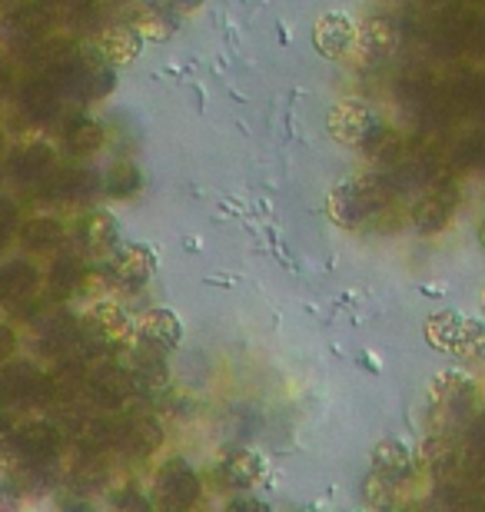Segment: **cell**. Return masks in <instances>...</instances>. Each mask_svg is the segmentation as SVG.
I'll return each instance as SVG.
<instances>
[{"instance_id":"83f0119b","label":"cell","mask_w":485,"mask_h":512,"mask_svg":"<svg viewBox=\"0 0 485 512\" xmlns=\"http://www.w3.org/2000/svg\"><path fill=\"white\" fill-rule=\"evenodd\" d=\"M107 483V466H103L100 453L87 449V456L74 466V489H97Z\"/></svg>"},{"instance_id":"1f68e13d","label":"cell","mask_w":485,"mask_h":512,"mask_svg":"<svg viewBox=\"0 0 485 512\" xmlns=\"http://www.w3.org/2000/svg\"><path fill=\"white\" fill-rule=\"evenodd\" d=\"M173 20L163 14V10H157V7H150L147 14H143L140 20H137V30L143 37H160V40H167L170 34H173Z\"/></svg>"},{"instance_id":"f1b7e54d","label":"cell","mask_w":485,"mask_h":512,"mask_svg":"<svg viewBox=\"0 0 485 512\" xmlns=\"http://www.w3.org/2000/svg\"><path fill=\"white\" fill-rule=\"evenodd\" d=\"M80 283H84V270H80V263L74 256H60L54 263V270H50V286H54L57 293H70V290H80Z\"/></svg>"},{"instance_id":"603a6c76","label":"cell","mask_w":485,"mask_h":512,"mask_svg":"<svg viewBox=\"0 0 485 512\" xmlns=\"http://www.w3.org/2000/svg\"><path fill=\"white\" fill-rule=\"evenodd\" d=\"M64 140H67V150H70V153H77V157H87V153L100 150V143H103V127L97 124V120L80 117V120H74V124L67 127Z\"/></svg>"},{"instance_id":"9a60e30c","label":"cell","mask_w":485,"mask_h":512,"mask_svg":"<svg viewBox=\"0 0 485 512\" xmlns=\"http://www.w3.org/2000/svg\"><path fill=\"white\" fill-rule=\"evenodd\" d=\"M140 336H143V343L153 346V350L170 353L180 346L183 326L170 310H147L140 316Z\"/></svg>"},{"instance_id":"44dd1931","label":"cell","mask_w":485,"mask_h":512,"mask_svg":"<svg viewBox=\"0 0 485 512\" xmlns=\"http://www.w3.org/2000/svg\"><path fill=\"white\" fill-rule=\"evenodd\" d=\"M462 323H466V320H462L459 313H436V316H429V323H426V340H429L432 346H436V350L456 353Z\"/></svg>"},{"instance_id":"3957f363","label":"cell","mask_w":485,"mask_h":512,"mask_svg":"<svg viewBox=\"0 0 485 512\" xmlns=\"http://www.w3.org/2000/svg\"><path fill=\"white\" fill-rule=\"evenodd\" d=\"M54 4L47 0H27V4L14 7L10 14L0 17V44H7L14 54H27L30 47L44 37L47 24L54 20Z\"/></svg>"},{"instance_id":"d6986e66","label":"cell","mask_w":485,"mask_h":512,"mask_svg":"<svg viewBox=\"0 0 485 512\" xmlns=\"http://www.w3.org/2000/svg\"><path fill=\"white\" fill-rule=\"evenodd\" d=\"M37 270L24 260H14L7 266H0V303H10V300H24L37 290Z\"/></svg>"},{"instance_id":"e575fe53","label":"cell","mask_w":485,"mask_h":512,"mask_svg":"<svg viewBox=\"0 0 485 512\" xmlns=\"http://www.w3.org/2000/svg\"><path fill=\"white\" fill-rule=\"evenodd\" d=\"M17 220H20L17 203L7 200V197H0V243H7L10 233L17 230Z\"/></svg>"},{"instance_id":"4fadbf2b","label":"cell","mask_w":485,"mask_h":512,"mask_svg":"<svg viewBox=\"0 0 485 512\" xmlns=\"http://www.w3.org/2000/svg\"><path fill=\"white\" fill-rule=\"evenodd\" d=\"M64 100L67 97L60 94V87L47 74L30 80V84L20 90V110L27 114L30 124H47V120H54Z\"/></svg>"},{"instance_id":"ac0fdd59","label":"cell","mask_w":485,"mask_h":512,"mask_svg":"<svg viewBox=\"0 0 485 512\" xmlns=\"http://www.w3.org/2000/svg\"><path fill=\"white\" fill-rule=\"evenodd\" d=\"M97 47L113 64H133L143 50V34L137 27H110V30H100Z\"/></svg>"},{"instance_id":"6da1fadb","label":"cell","mask_w":485,"mask_h":512,"mask_svg":"<svg viewBox=\"0 0 485 512\" xmlns=\"http://www.w3.org/2000/svg\"><path fill=\"white\" fill-rule=\"evenodd\" d=\"M389 187L383 180H353L333 190L329 213L339 227H363L366 220H376L389 207Z\"/></svg>"},{"instance_id":"f35d334b","label":"cell","mask_w":485,"mask_h":512,"mask_svg":"<svg viewBox=\"0 0 485 512\" xmlns=\"http://www.w3.org/2000/svg\"><path fill=\"white\" fill-rule=\"evenodd\" d=\"M173 10H180V14H193L196 7H203V0H170Z\"/></svg>"},{"instance_id":"52a82bcc","label":"cell","mask_w":485,"mask_h":512,"mask_svg":"<svg viewBox=\"0 0 485 512\" xmlns=\"http://www.w3.org/2000/svg\"><path fill=\"white\" fill-rule=\"evenodd\" d=\"M60 443H64V436L50 423H27L10 433V449L17 453V459H24V466L54 463L60 453Z\"/></svg>"},{"instance_id":"8d00e7d4","label":"cell","mask_w":485,"mask_h":512,"mask_svg":"<svg viewBox=\"0 0 485 512\" xmlns=\"http://www.w3.org/2000/svg\"><path fill=\"white\" fill-rule=\"evenodd\" d=\"M113 506H120V509H150L147 499H143L140 493H133V489H123V493L113 499Z\"/></svg>"},{"instance_id":"e0dca14e","label":"cell","mask_w":485,"mask_h":512,"mask_svg":"<svg viewBox=\"0 0 485 512\" xmlns=\"http://www.w3.org/2000/svg\"><path fill=\"white\" fill-rule=\"evenodd\" d=\"M7 167H10V177L17 183H40L54 170V150L44 147V143H30V147L17 150L14 157H10Z\"/></svg>"},{"instance_id":"ab89813d","label":"cell","mask_w":485,"mask_h":512,"mask_svg":"<svg viewBox=\"0 0 485 512\" xmlns=\"http://www.w3.org/2000/svg\"><path fill=\"white\" fill-rule=\"evenodd\" d=\"M7 84H10V74H7V64H4V60H0V97H4Z\"/></svg>"},{"instance_id":"277c9868","label":"cell","mask_w":485,"mask_h":512,"mask_svg":"<svg viewBox=\"0 0 485 512\" xmlns=\"http://www.w3.org/2000/svg\"><path fill=\"white\" fill-rule=\"evenodd\" d=\"M329 133L339 143H353V147H369L386 133V124L379 120L376 110H369L366 104H356V100H343V104L333 107L329 114Z\"/></svg>"},{"instance_id":"d6a6232c","label":"cell","mask_w":485,"mask_h":512,"mask_svg":"<svg viewBox=\"0 0 485 512\" xmlns=\"http://www.w3.org/2000/svg\"><path fill=\"white\" fill-rule=\"evenodd\" d=\"M482 350H485V323H479V320H466V323H462L456 353H462V356H476V353H482Z\"/></svg>"},{"instance_id":"5bb4252c","label":"cell","mask_w":485,"mask_h":512,"mask_svg":"<svg viewBox=\"0 0 485 512\" xmlns=\"http://www.w3.org/2000/svg\"><path fill=\"white\" fill-rule=\"evenodd\" d=\"M220 483L230 489H253L263 476V459L250 449H233L220 459Z\"/></svg>"},{"instance_id":"7402d4cb","label":"cell","mask_w":485,"mask_h":512,"mask_svg":"<svg viewBox=\"0 0 485 512\" xmlns=\"http://www.w3.org/2000/svg\"><path fill=\"white\" fill-rule=\"evenodd\" d=\"M449 107L469 110V114H482L485 110V80L482 77H459L456 84L446 90Z\"/></svg>"},{"instance_id":"8fae6325","label":"cell","mask_w":485,"mask_h":512,"mask_svg":"<svg viewBox=\"0 0 485 512\" xmlns=\"http://www.w3.org/2000/svg\"><path fill=\"white\" fill-rule=\"evenodd\" d=\"M456 187L452 183H442V187L429 190L416 207H412V227L419 233H436L449 223L452 210H456Z\"/></svg>"},{"instance_id":"2e32d148","label":"cell","mask_w":485,"mask_h":512,"mask_svg":"<svg viewBox=\"0 0 485 512\" xmlns=\"http://www.w3.org/2000/svg\"><path fill=\"white\" fill-rule=\"evenodd\" d=\"M356 40V27L353 20L339 17V14H326L313 30V44L323 57H343Z\"/></svg>"},{"instance_id":"484cf974","label":"cell","mask_w":485,"mask_h":512,"mask_svg":"<svg viewBox=\"0 0 485 512\" xmlns=\"http://www.w3.org/2000/svg\"><path fill=\"white\" fill-rule=\"evenodd\" d=\"M140 183L143 177L133 163H117V167H110V173L103 177V190H107V197L123 200V197H133V193L140 190Z\"/></svg>"},{"instance_id":"9c48e42d","label":"cell","mask_w":485,"mask_h":512,"mask_svg":"<svg viewBox=\"0 0 485 512\" xmlns=\"http://www.w3.org/2000/svg\"><path fill=\"white\" fill-rule=\"evenodd\" d=\"M133 376L120 366H100L94 376H87V399L100 409H120L133 393Z\"/></svg>"},{"instance_id":"cb8c5ba5","label":"cell","mask_w":485,"mask_h":512,"mask_svg":"<svg viewBox=\"0 0 485 512\" xmlns=\"http://www.w3.org/2000/svg\"><path fill=\"white\" fill-rule=\"evenodd\" d=\"M60 240H64V227L50 217L30 220V223H24V230H20V243L30 250H50V247H57Z\"/></svg>"},{"instance_id":"5b68a950","label":"cell","mask_w":485,"mask_h":512,"mask_svg":"<svg viewBox=\"0 0 485 512\" xmlns=\"http://www.w3.org/2000/svg\"><path fill=\"white\" fill-rule=\"evenodd\" d=\"M476 403V389L459 373H442L436 383H432V409L436 416L446 423L449 429L462 426L469 419V409Z\"/></svg>"},{"instance_id":"74e56055","label":"cell","mask_w":485,"mask_h":512,"mask_svg":"<svg viewBox=\"0 0 485 512\" xmlns=\"http://www.w3.org/2000/svg\"><path fill=\"white\" fill-rule=\"evenodd\" d=\"M14 350H17V336H14V330L0 323V360H10V353H14Z\"/></svg>"},{"instance_id":"f546056e","label":"cell","mask_w":485,"mask_h":512,"mask_svg":"<svg viewBox=\"0 0 485 512\" xmlns=\"http://www.w3.org/2000/svg\"><path fill=\"white\" fill-rule=\"evenodd\" d=\"M363 40H366L369 54H386V50L396 44V27H392L389 20H383V17H373V20H366Z\"/></svg>"},{"instance_id":"d590c367","label":"cell","mask_w":485,"mask_h":512,"mask_svg":"<svg viewBox=\"0 0 485 512\" xmlns=\"http://www.w3.org/2000/svg\"><path fill=\"white\" fill-rule=\"evenodd\" d=\"M469 449L476 453L479 459H485V416L479 419V423L469 426Z\"/></svg>"},{"instance_id":"30bf717a","label":"cell","mask_w":485,"mask_h":512,"mask_svg":"<svg viewBox=\"0 0 485 512\" xmlns=\"http://www.w3.org/2000/svg\"><path fill=\"white\" fill-rule=\"evenodd\" d=\"M37 187L44 200H84L97 190V177L84 167H64V170L54 167Z\"/></svg>"},{"instance_id":"d4e9b609","label":"cell","mask_w":485,"mask_h":512,"mask_svg":"<svg viewBox=\"0 0 485 512\" xmlns=\"http://www.w3.org/2000/svg\"><path fill=\"white\" fill-rule=\"evenodd\" d=\"M117 84L113 70H103V67H80V77H77V87H74V97L77 100H103Z\"/></svg>"},{"instance_id":"ba28073f","label":"cell","mask_w":485,"mask_h":512,"mask_svg":"<svg viewBox=\"0 0 485 512\" xmlns=\"http://www.w3.org/2000/svg\"><path fill=\"white\" fill-rule=\"evenodd\" d=\"M163 429L153 416H133L117 423V436H113V449L130 459H147L160 449Z\"/></svg>"},{"instance_id":"60d3db41","label":"cell","mask_w":485,"mask_h":512,"mask_svg":"<svg viewBox=\"0 0 485 512\" xmlns=\"http://www.w3.org/2000/svg\"><path fill=\"white\" fill-rule=\"evenodd\" d=\"M482 247H485V223H482Z\"/></svg>"},{"instance_id":"ffe728a7","label":"cell","mask_w":485,"mask_h":512,"mask_svg":"<svg viewBox=\"0 0 485 512\" xmlns=\"http://www.w3.org/2000/svg\"><path fill=\"white\" fill-rule=\"evenodd\" d=\"M373 466L376 473H383L389 479H406L409 469H412V453L406 443H399V439H383L376 449H373Z\"/></svg>"},{"instance_id":"836d02e7","label":"cell","mask_w":485,"mask_h":512,"mask_svg":"<svg viewBox=\"0 0 485 512\" xmlns=\"http://www.w3.org/2000/svg\"><path fill=\"white\" fill-rule=\"evenodd\" d=\"M459 167H472V170H485V133H476L459 147L456 153Z\"/></svg>"},{"instance_id":"7c38bea8","label":"cell","mask_w":485,"mask_h":512,"mask_svg":"<svg viewBox=\"0 0 485 512\" xmlns=\"http://www.w3.org/2000/svg\"><path fill=\"white\" fill-rule=\"evenodd\" d=\"M153 266H157V260H153L150 247L133 243V247L123 250L117 256V263H113V283H117L123 293H137L150 283Z\"/></svg>"},{"instance_id":"4316f807","label":"cell","mask_w":485,"mask_h":512,"mask_svg":"<svg viewBox=\"0 0 485 512\" xmlns=\"http://www.w3.org/2000/svg\"><path fill=\"white\" fill-rule=\"evenodd\" d=\"M84 243L90 250H113L117 243V223L110 213H90L84 220Z\"/></svg>"},{"instance_id":"8992f818","label":"cell","mask_w":485,"mask_h":512,"mask_svg":"<svg viewBox=\"0 0 485 512\" xmlns=\"http://www.w3.org/2000/svg\"><path fill=\"white\" fill-rule=\"evenodd\" d=\"M157 493L167 509H190L200 499V479L187 459H170L157 473Z\"/></svg>"},{"instance_id":"7a4b0ae2","label":"cell","mask_w":485,"mask_h":512,"mask_svg":"<svg viewBox=\"0 0 485 512\" xmlns=\"http://www.w3.org/2000/svg\"><path fill=\"white\" fill-rule=\"evenodd\" d=\"M54 399V380L30 363H10L0 370V406L37 409Z\"/></svg>"},{"instance_id":"4dcf8cb0","label":"cell","mask_w":485,"mask_h":512,"mask_svg":"<svg viewBox=\"0 0 485 512\" xmlns=\"http://www.w3.org/2000/svg\"><path fill=\"white\" fill-rule=\"evenodd\" d=\"M94 323L110 336V340H113V336H120V333H127V316H123V310L117 303H100L94 310Z\"/></svg>"}]
</instances>
